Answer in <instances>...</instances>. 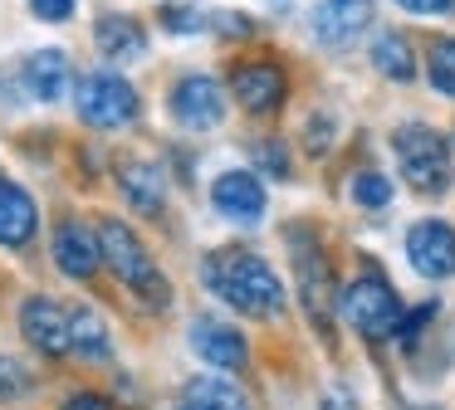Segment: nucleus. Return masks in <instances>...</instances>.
<instances>
[{
	"label": "nucleus",
	"mask_w": 455,
	"mask_h": 410,
	"mask_svg": "<svg viewBox=\"0 0 455 410\" xmlns=\"http://www.w3.org/2000/svg\"><path fill=\"white\" fill-rule=\"evenodd\" d=\"M69 337H74V351H79L84 361H108L113 357L108 322L93 308H69Z\"/></svg>",
	"instance_id": "19"
},
{
	"label": "nucleus",
	"mask_w": 455,
	"mask_h": 410,
	"mask_svg": "<svg viewBox=\"0 0 455 410\" xmlns=\"http://www.w3.org/2000/svg\"><path fill=\"white\" fill-rule=\"evenodd\" d=\"M406 259L421 279H455V230L445 220H416L406 230Z\"/></svg>",
	"instance_id": "8"
},
{
	"label": "nucleus",
	"mask_w": 455,
	"mask_h": 410,
	"mask_svg": "<svg viewBox=\"0 0 455 410\" xmlns=\"http://www.w3.org/2000/svg\"><path fill=\"white\" fill-rule=\"evenodd\" d=\"M211 205L235 225H259L269 195H265V185H259L255 171H226V176L211 181Z\"/></svg>",
	"instance_id": "11"
},
{
	"label": "nucleus",
	"mask_w": 455,
	"mask_h": 410,
	"mask_svg": "<svg viewBox=\"0 0 455 410\" xmlns=\"http://www.w3.org/2000/svg\"><path fill=\"white\" fill-rule=\"evenodd\" d=\"M64 410H113V400L99 396V390H79V396L64 400Z\"/></svg>",
	"instance_id": "29"
},
{
	"label": "nucleus",
	"mask_w": 455,
	"mask_h": 410,
	"mask_svg": "<svg viewBox=\"0 0 455 410\" xmlns=\"http://www.w3.org/2000/svg\"><path fill=\"white\" fill-rule=\"evenodd\" d=\"M54 264H60L64 279H93L103 264V244H99V230H89L84 220H64L60 230H54Z\"/></svg>",
	"instance_id": "13"
},
{
	"label": "nucleus",
	"mask_w": 455,
	"mask_h": 410,
	"mask_svg": "<svg viewBox=\"0 0 455 410\" xmlns=\"http://www.w3.org/2000/svg\"><path fill=\"white\" fill-rule=\"evenodd\" d=\"M201 279H206V288L220 303H230L245 318L269 322L284 312V283H279V273L250 249H216L201 264Z\"/></svg>",
	"instance_id": "1"
},
{
	"label": "nucleus",
	"mask_w": 455,
	"mask_h": 410,
	"mask_svg": "<svg viewBox=\"0 0 455 410\" xmlns=\"http://www.w3.org/2000/svg\"><path fill=\"white\" fill-rule=\"evenodd\" d=\"M289 249H294V273H299V298H304V312H308V322L328 337V332H333L328 308L338 303V293H333V279H328L323 244H318L304 225H294V230H289Z\"/></svg>",
	"instance_id": "6"
},
{
	"label": "nucleus",
	"mask_w": 455,
	"mask_h": 410,
	"mask_svg": "<svg viewBox=\"0 0 455 410\" xmlns=\"http://www.w3.org/2000/svg\"><path fill=\"white\" fill-rule=\"evenodd\" d=\"M177 410H191V406H177Z\"/></svg>",
	"instance_id": "32"
},
{
	"label": "nucleus",
	"mask_w": 455,
	"mask_h": 410,
	"mask_svg": "<svg viewBox=\"0 0 455 410\" xmlns=\"http://www.w3.org/2000/svg\"><path fill=\"white\" fill-rule=\"evenodd\" d=\"M392 156H396V171H402V181L411 185V191L421 195H445L451 191V142H445L435 127L426 122H406L392 132Z\"/></svg>",
	"instance_id": "3"
},
{
	"label": "nucleus",
	"mask_w": 455,
	"mask_h": 410,
	"mask_svg": "<svg viewBox=\"0 0 455 410\" xmlns=\"http://www.w3.org/2000/svg\"><path fill=\"white\" fill-rule=\"evenodd\" d=\"M93 44H99V54L108 64H138L148 54V35H142V25L132 15H103L93 25Z\"/></svg>",
	"instance_id": "16"
},
{
	"label": "nucleus",
	"mask_w": 455,
	"mask_h": 410,
	"mask_svg": "<svg viewBox=\"0 0 455 410\" xmlns=\"http://www.w3.org/2000/svg\"><path fill=\"white\" fill-rule=\"evenodd\" d=\"M35 225H40V210H35L30 191L0 176V244H5V249L30 244L35 240Z\"/></svg>",
	"instance_id": "15"
},
{
	"label": "nucleus",
	"mask_w": 455,
	"mask_h": 410,
	"mask_svg": "<svg viewBox=\"0 0 455 410\" xmlns=\"http://www.w3.org/2000/svg\"><path fill=\"white\" fill-rule=\"evenodd\" d=\"M20 332H25V342H30L35 351H44V357H64V351H74L69 308H60V303L44 298V293H35V298L20 303Z\"/></svg>",
	"instance_id": "9"
},
{
	"label": "nucleus",
	"mask_w": 455,
	"mask_h": 410,
	"mask_svg": "<svg viewBox=\"0 0 455 410\" xmlns=\"http://www.w3.org/2000/svg\"><path fill=\"white\" fill-rule=\"evenodd\" d=\"M30 10L40 20H50V25H64L74 15V0H30Z\"/></svg>",
	"instance_id": "28"
},
{
	"label": "nucleus",
	"mask_w": 455,
	"mask_h": 410,
	"mask_svg": "<svg viewBox=\"0 0 455 410\" xmlns=\"http://www.w3.org/2000/svg\"><path fill=\"white\" fill-rule=\"evenodd\" d=\"M284 68L269 64V59H250V64L230 68V93H235V103L245 107V113L265 117L275 113L279 103H284Z\"/></svg>",
	"instance_id": "10"
},
{
	"label": "nucleus",
	"mask_w": 455,
	"mask_h": 410,
	"mask_svg": "<svg viewBox=\"0 0 455 410\" xmlns=\"http://www.w3.org/2000/svg\"><path fill=\"white\" fill-rule=\"evenodd\" d=\"M20 74H25V93L40 98V103H60L69 93V59H64V49H35L20 64Z\"/></svg>",
	"instance_id": "17"
},
{
	"label": "nucleus",
	"mask_w": 455,
	"mask_h": 410,
	"mask_svg": "<svg viewBox=\"0 0 455 410\" xmlns=\"http://www.w3.org/2000/svg\"><path fill=\"white\" fill-rule=\"evenodd\" d=\"M172 117H177L187 132H211V127L226 122V88L211 74H187L172 83Z\"/></svg>",
	"instance_id": "7"
},
{
	"label": "nucleus",
	"mask_w": 455,
	"mask_h": 410,
	"mask_svg": "<svg viewBox=\"0 0 455 410\" xmlns=\"http://www.w3.org/2000/svg\"><path fill=\"white\" fill-rule=\"evenodd\" d=\"M187 337H191V351H196V357H206L211 367H220V371H240L250 361L245 337H240L230 322H220V318H196Z\"/></svg>",
	"instance_id": "14"
},
{
	"label": "nucleus",
	"mask_w": 455,
	"mask_h": 410,
	"mask_svg": "<svg viewBox=\"0 0 455 410\" xmlns=\"http://www.w3.org/2000/svg\"><path fill=\"white\" fill-rule=\"evenodd\" d=\"M372 64L382 78H392V83H411L416 78V54L411 44H406V35H382L372 44Z\"/></svg>",
	"instance_id": "21"
},
{
	"label": "nucleus",
	"mask_w": 455,
	"mask_h": 410,
	"mask_svg": "<svg viewBox=\"0 0 455 410\" xmlns=\"http://www.w3.org/2000/svg\"><path fill=\"white\" fill-rule=\"evenodd\" d=\"M99 244H103V264L113 269V279L123 288H132L148 308H172V283L157 269V259L148 254V244L132 234V225H123L118 215L99 220Z\"/></svg>",
	"instance_id": "2"
},
{
	"label": "nucleus",
	"mask_w": 455,
	"mask_h": 410,
	"mask_svg": "<svg viewBox=\"0 0 455 410\" xmlns=\"http://www.w3.org/2000/svg\"><path fill=\"white\" fill-rule=\"evenodd\" d=\"M435 318V303H421V308H411V312H402V322H396V342L402 347H416L421 342V332H426V322Z\"/></svg>",
	"instance_id": "25"
},
{
	"label": "nucleus",
	"mask_w": 455,
	"mask_h": 410,
	"mask_svg": "<svg viewBox=\"0 0 455 410\" xmlns=\"http://www.w3.org/2000/svg\"><path fill=\"white\" fill-rule=\"evenodd\" d=\"M347 195H353L363 210H382V205H392V181H387L382 171H357L353 185H347Z\"/></svg>",
	"instance_id": "23"
},
{
	"label": "nucleus",
	"mask_w": 455,
	"mask_h": 410,
	"mask_svg": "<svg viewBox=\"0 0 455 410\" xmlns=\"http://www.w3.org/2000/svg\"><path fill=\"white\" fill-rule=\"evenodd\" d=\"M402 10H411V15H445V10L455 5V0H396Z\"/></svg>",
	"instance_id": "30"
},
{
	"label": "nucleus",
	"mask_w": 455,
	"mask_h": 410,
	"mask_svg": "<svg viewBox=\"0 0 455 410\" xmlns=\"http://www.w3.org/2000/svg\"><path fill=\"white\" fill-rule=\"evenodd\" d=\"M426 78H431L435 93L455 98V35L431 39V49H426Z\"/></svg>",
	"instance_id": "22"
},
{
	"label": "nucleus",
	"mask_w": 455,
	"mask_h": 410,
	"mask_svg": "<svg viewBox=\"0 0 455 410\" xmlns=\"http://www.w3.org/2000/svg\"><path fill=\"white\" fill-rule=\"evenodd\" d=\"M187 406L191 410H250V400L230 376H191L187 381Z\"/></svg>",
	"instance_id": "20"
},
{
	"label": "nucleus",
	"mask_w": 455,
	"mask_h": 410,
	"mask_svg": "<svg viewBox=\"0 0 455 410\" xmlns=\"http://www.w3.org/2000/svg\"><path fill=\"white\" fill-rule=\"evenodd\" d=\"M30 386H35V376H30V367H25V361L0 357V400H20Z\"/></svg>",
	"instance_id": "24"
},
{
	"label": "nucleus",
	"mask_w": 455,
	"mask_h": 410,
	"mask_svg": "<svg viewBox=\"0 0 455 410\" xmlns=\"http://www.w3.org/2000/svg\"><path fill=\"white\" fill-rule=\"evenodd\" d=\"M118 185H123V195H128V205L142 215H157L162 201H167V195H162V171L152 162H123Z\"/></svg>",
	"instance_id": "18"
},
{
	"label": "nucleus",
	"mask_w": 455,
	"mask_h": 410,
	"mask_svg": "<svg viewBox=\"0 0 455 410\" xmlns=\"http://www.w3.org/2000/svg\"><path fill=\"white\" fill-rule=\"evenodd\" d=\"M323 410H353V400H347V396H343V390H333V396H328V400H323Z\"/></svg>",
	"instance_id": "31"
},
{
	"label": "nucleus",
	"mask_w": 455,
	"mask_h": 410,
	"mask_svg": "<svg viewBox=\"0 0 455 410\" xmlns=\"http://www.w3.org/2000/svg\"><path fill=\"white\" fill-rule=\"evenodd\" d=\"M338 312H343V322L357 337L387 342V337H396V322H402V298H396V288L382 273L367 269L347 288H338Z\"/></svg>",
	"instance_id": "4"
},
{
	"label": "nucleus",
	"mask_w": 455,
	"mask_h": 410,
	"mask_svg": "<svg viewBox=\"0 0 455 410\" xmlns=\"http://www.w3.org/2000/svg\"><path fill=\"white\" fill-rule=\"evenodd\" d=\"M255 162L265 166L269 176H279V181L289 176V152H284V142H275V137H259L255 142Z\"/></svg>",
	"instance_id": "26"
},
{
	"label": "nucleus",
	"mask_w": 455,
	"mask_h": 410,
	"mask_svg": "<svg viewBox=\"0 0 455 410\" xmlns=\"http://www.w3.org/2000/svg\"><path fill=\"white\" fill-rule=\"evenodd\" d=\"M74 113H79L89 127H99V132H113V127L138 122L142 103H138V88H132L123 74L93 68V74H84L79 83H74Z\"/></svg>",
	"instance_id": "5"
},
{
	"label": "nucleus",
	"mask_w": 455,
	"mask_h": 410,
	"mask_svg": "<svg viewBox=\"0 0 455 410\" xmlns=\"http://www.w3.org/2000/svg\"><path fill=\"white\" fill-rule=\"evenodd\" d=\"M162 25H167L172 35H191V29H201V15L187 10V5H167L162 10Z\"/></svg>",
	"instance_id": "27"
},
{
	"label": "nucleus",
	"mask_w": 455,
	"mask_h": 410,
	"mask_svg": "<svg viewBox=\"0 0 455 410\" xmlns=\"http://www.w3.org/2000/svg\"><path fill=\"white\" fill-rule=\"evenodd\" d=\"M314 39L328 49H347L372 25V0H318L314 5Z\"/></svg>",
	"instance_id": "12"
}]
</instances>
